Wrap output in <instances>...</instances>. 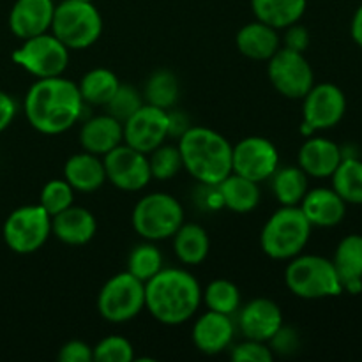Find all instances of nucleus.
Listing matches in <instances>:
<instances>
[{
	"label": "nucleus",
	"instance_id": "nucleus-1",
	"mask_svg": "<svg viewBox=\"0 0 362 362\" xmlns=\"http://www.w3.org/2000/svg\"><path fill=\"white\" fill-rule=\"evenodd\" d=\"M83 110L78 83L64 76L39 78L25 95L28 124L42 134H60L78 122Z\"/></svg>",
	"mask_w": 362,
	"mask_h": 362
},
{
	"label": "nucleus",
	"instance_id": "nucleus-2",
	"mask_svg": "<svg viewBox=\"0 0 362 362\" xmlns=\"http://www.w3.org/2000/svg\"><path fill=\"white\" fill-rule=\"evenodd\" d=\"M200 303V283L184 269H161L145 281V310L159 324L180 325L191 320Z\"/></svg>",
	"mask_w": 362,
	"mask_h": 362
},
{
	"label": "nucleus",
	"instance_id": "nucleus-3",
	"mask_svg": "<svg viewBox=\"0 0 362 362\" xmlns=\"http://www.w3.org/2000/svg\"><path fill=\"white\" fill-rule=\"evenodd\" d=\"M179 151L184 168L205 186H218L232 173V145L218 131L204 126L180 134Z\"/></svg>",
	"mask_w": 362,
	"mask_h": 362
},
{
	"label": "nucleus",
	"instance_id": "nucleus-4",
	"mask_svg": "<svg viewBox=\"0 0 362 362\" xmlns=\"http://www.w3.org/2000/svg\"><path fill=\"white\" fill-rule=\"evenodd\" d=\"M311 228L299 205H283L262 228V251L272 260H292L310 243Z\"/></svg>",
	"mask_w": 362,
	"mask_h": 362
},
{
	"label": "nucleus",
	"instance_id": "nucleus-5",
	"mask_svg": "<svg viewBox=\"0 0 362 362\" xmlns=\"http://www.w3.org/2000/svg\"><path fill=\"white\" fill-rule=\"evenodd\" d=\"M285 283L300 299H327L343 293V283L332 260L318 255H297L285 269Z\"/></svg>",
	"mask_w": 362,
	"mask_h": 362
},
{
	"label": "nucleus",
	"instance_id": "nucleus-6",
	"mask_svg": "<svg viewBox=\"0 0 362 362\" xmlns=\"http://www.w3.org/2000/svg\"><path fill=\"white\" fill-rule=\"evenodd\" d=\"M49 30L69 49H85L101 37L103 18L94 2L62 0L53 11Z\"/></svg>",
	"mask_w": 362,
	"mask_h": 362
},
{
	"label": "nucleus",
	"instance_id": "nucleus-7",
	"mask_svg": "<svg viewBox=\"0 0 362 362\" xmlns=\"http://www.w3.org/2000/svg\"><path fill=\"white\" fill-rule=\"evenodd\" d=\"M134 232L145 240H165L175 235L184 223V209L175 197L168 193L145 194L134 205L131 214Z\"/></svg>",
	"mask_w": 362,
	"mask_h": 362
},
{
	"label": "nucleus",
	"instance_id": "nucleus-8",
	"mask_svg": "<svg viewBox=\"0 0 362 362\" xmlns=\"http://www.w3.org/2000/svg\"><path fill=\"white\" fill-rule=\"evenodd\" d=\"M145 310V283L131 272H120L105 283L98 296V311L110 324H124Z\"/></svg>",
	"mask_w": 362,
	"mask_h": 362
},
{
	"label": "nucleus",
	"instance_id": "nucleus-9",
	"mask_svg": "<svg viewBox=\"0 0 362 362\" xmlns=\"http://www.w3.org/2000/svg\"><path fill=\"white\" fill-rule=\"evenodd\" d=\"M2 233L13 253L32 255L52 235V216L41 205H23L7 216Z\"/></svg>",
	"mask_w": 362,
	"mask_h": 362
},
{
	"label": "nucleus",
	"instance_id": "nucleus-10",
	"mask_svg": "<svg viewBox=\"0 0 362 362\" xmlns=\"http://www.w3.org/2000/svg\"><path fill=\"white\" fill-rule=\"evenodd\" d=\"M13 60L35 78L62 76L69 66V48L53 34H39L23 39L14 49Z\"/></svg>",
	"mask_w": 362,
	"mask_h": 362
},
{
	"label": "nucleus",
	"instance_id": "nucleus-11",
	"mask_svg": "<svg viewBox=\"0 0 362 362\" xmlns=\"http://www.w3.org/2000/svg\"><path fill=\"white\" fill-rule=\"evenodd\" d=\"M269 80L272 87L288 99H303L315 85V74L304 53L279 48L269 59Z\"/></svg>",
	"mask_w": 362,
	"mask_h": 362
},
{
	"label": "nucleus",
	"instance_id": "nucleus-12",
	"mask_svg": "<svg viewBox=\"0 0 362 362\" xmlns=\"http://www.w3.org/2000/svg\"><path fill=\"white\" fill-rule=\"evenodd\" d=\"M303 131L331 129L338 126L346 112V98L334 83H318L303 98Z\"/></svg>",
	"mask_w": 362,
	"mask_h": 362
},
{
	"label": "nucleus",
	"instance_id": "nucleus-13",
	"mask_svg": "<svg viewBox=\"0 0 362 362\" xmlns=\"http://www.w3.org/2000/svg\"><path fill=\"white\" fill-rule=\"evenodd\" d=\"M106 180L122 191H140L151 182L152 173L148 156L127 144L117 145L103 156Z\"/></svg>",
	"mask_w": 362,
	"mask_h": 362
},
{
	"label": "nucleus",
	"instance_id": "nucleus-14",
	"mask_svg": "<svg viewBox=\"0 0 362 362\" xmlns=\"http://www.w3.org/2000/svg\"><path fill=\"white\" fill-rule=\"evenodd\" d=\"M279 168L278 148L264 136L243 138L232 148V172L260 184Z\"/></svg>",
	"mask_w": 362,
	"mask_h": 362
},
{
	"label": "nucleus",
	"instance_id": "nucleus-15",
	"mask_svg": "<svg viewBox=\"0 0 362 362\" xmlns=\"http://www.w3.org/2000/svg\"><path fill=\"white\" fill-rule=\"evenodd\" d=\"M122 126L124 144L148 156L154 148L165 144L166 136H170L168 110L145 103Z\"/></svg>",
	"mask_w": 362,
	"mask_h": 362
},
{
	"label": "nucleus",
	"instance_id": "nucleus-16",
	"mask_svg": "<svg viewBox=\"0 0 362 362\" xmlns=\"http://www.w3.org/2000/svg\"><path fill=\"white\" fill-rule=\"evenodd\" d=\"M281 325V310L271 299H253L239 311V329L246 339L269 343Z\"/></svg>",
	"mask_w": 362,
	"mask_h": 362
},
{
	"label": "nucleus",
	"instance_id": "nucleus-17",
	"mask_svg": "<svg viewBox=\"0 0 362 362\" xmlns=\"http://www.w3.org/2000/svg\"><path fill=\"white\" fill-rule=\"evenodd\" d=\"M55 4L53 0H16L9 13V28L21 41L49 30Z\"/></svg>",
	"mask_w": 362,
	"mask_h": 362
},
{
	"label": "nucleus",
	"instance_id": "nucleus-18",
	"mask_svg": "<svg viewBox=\"0 0 362 362\" xmlns=\"http://www.w3.org/2000/svg\"><path fill=\"white\" fill-rule=\"evenodd\" d=\"M299 207L311 226H318V228L338 226L346 216V202L332 187L308 189Z\"/></svg>",
	"mask_w": 362,
	"mask_h": 362
},
{
	"label": "nucleus",
	"instance_id": "nucleus-19",
	"mask_svg": "<svg viewBox=\"0 0 362 362\" xmlns=\"http://www.w3.org/2000/svg\"><path fill=\"white\" fill-rule=\"evenodd\" d=\"M233 334H235V325L230 315L207 311L194 322L193 343L205 356H216L228 349Z\"/></svg>",
	"mask_w": 362,
	"mask_h": 362
},
{
	"label": "nucleus",
	"instance_id": "nucleus-20",
	"mask_svg": "<svg viewBox=\"0 0 362 362\" xmlns=\"http://www.w3.org/2000/svg\"><path fill=\"white\" fill-rule=\"evenodd\" d=\"M299 166L308 177L327 179L334 173L343 159V151L329 138H308L299 151Z\"/></svg>",
	"mask_w": 362,
	"mask_h": 362
},
{
	"label": "nucleus",
	"instance_id": "nucleus-21",
	"mask_svg": "<svg viewBox=\"0 0 362 362\" xmlns=\"http://www.w3.org/2000/svg\"><path fill=\"white\" fill-rule=\"evenodd\" d=\"M98 232L94 214L83 207L71 205L52 218V233L67 246H83L90 243Z\"/></svg>",
	"mask_w": 362,
	"mask_h": 362
},
{
	"label": "nucleus",
	"instance_id": "nucleus-22",
	"mask_svg": "<svg viewBox=\"0 0 362 362\" xmlns=\"http://www.w3.org/2000/svg\"><path fill=\"white\" fill-rule=\"evenodd\" d=\"M124 141V126L122 122L112 115H98L88 119L81 126L80 144L83 151L95 156L108 154L112 148Z\"/></svg>",
	"mask_w": 362,
	"mask_h": 362
},
{
	"label": "nucleus",
	"instance_id": "nucleus-23",
	"mask_svg": "<svg viewBox=\"0 0 362 362\" xmlns=\"http://www.w3.org/2000/svg\"><path fill=\"white\" fill-rule=\"evenodd\" d=\"M64 179L74 191L94 193L106 180L105 165L99 156L83 151L67 159L64 165Z\"/></svg>",
	"mask_w": 362,
	"mask_h": 362
},
{
	"label": "nucleus",
	"instance_id": "nucleus-24",
	"mask_svg": "<svg viewBox=\"0 0 362 362\" xmlns=\"http://www.w3.org/2000/svg\"><path fill=\"white\" fill-rule=\"evenodd\" d=\"M343 290L359 293L362 290V235L350 233L339 240L332 258Z\"/></svg>",
	"mask_w": 362,
	"mask_h": 362
},
{
	"label": "nucleus",
	"instance_id": "nucleus-25",
	"mask_svg": "<svg viewBox=\"0 0 362 362\" xmlns=\"http://www.w3.org/2000/svg\"><path fill=\"white\" fill-rule=\"evenodd\" d=\"M235 45L244 57L251 60H269L279 46L278 30L262 21H251L237 32Z\"/></svg>",
	"mask_w": 362,
	"mask_h": 362
},
{
	"label": "nucleus",
	"instance_id": "nucleus-26",
	"mask_svg": "<svg viewBox=\"0 0 362 362\" xmlns=\"http://www.w3.org/2000/svg\"><path fill=\"white\" fill-rule=\"evenodd\" d=\"M219 198L228 211L237 214H247L260 204V187L255 180L246 179L237 173H230L218 184Z\"/></svg>",
	"mask_w": 362,
	"mask_h": 362
},
{
	"label": "nucleus",
	"instance_id": "nucleus-27",
	"mask_svg": "<svg viewBox=\"0 0 362 362\" xmlns=\"http://www.w3.org/2000/svg\"><path fill=\"white\" fill-rule=\"evenodd\" d=\"M308 0H251L255 18L276 30L297 23L304 16Z\"/></svg>",
	"mask_w": 362,
	"mask_h": 362
},
{
	"label": "nucleus",
	"instance_id": "nucleus-28",
	"mask_svg": "<svg viewBox=\"0 0 362 362\" xmlns=\"http://www.w3.org/2000/svg\"><path fill=\"white\" fill-rule=\"evenodd\" d=\"M173 251L182 264L200 265L211 251L209 233L197 223H182L173 235Z\"/></svg>",
	"mask_w": 362,
	"mask_h": 362
},
{
	"label": "nucleus",
	"instance_id": "nucleus-29",
	"mask_svg": "<svg viewBox=\"0 0 362 362\" xmlns=\"http://www.w3.org/2000/svg\"><path fill=\"white\" fill-rule=\"evenodd\" d=\"M119 87L120 81L117 74L106 67H94L88 73H85L78 83L83 103L95 106L108 105Z\"/></svg>",
	"mask_w": 362,
	"mask_h": 362
},
{
	"label": "nucleus",
	"instance_id": "nucleus-30",
	"mask_svg": "<svg viewBox=\"0 0 362 362\" xmlns=\"http://www.w3.org/2000/svg\"><path fill=\"white\" fill-rule=\"evenodd\" d=\"M272 193L281 205H299L310 189L308 175L300 166H285L272 173Z\"/></svg>",
	"mask_w": 362,
	"mask_h": 362
},
{
	"label": "nucleus",
	"instance_id": "nucleus-31",
	"mask_svg": "<svg viewBox=\"0 0 362 362\" xmlns=\"http://www.w3.org/2000/svg\"><path fill=\"white\" fill-rule=\"evenodd\" d=\"M332 189L352 205L362 204V161L357 158H345L331 175Z\"/></svg>",
	"mask_w": 362,
	"mask_h": 362
},
{
	"label": "nucleus",
	"instance_id": "nucleus-32",
	"mask_svg": "<svg viewBox=\"0 0 362 362\" xmlns=\"http://www.w3.org/2000/svg\"><path fill=\"white\" fill-rule=\"evenodd\" d=\"M180 95V85L175 74L168 69H159L151 74L145 83L144 99L147 105L170 110L177 105Z\"/></svg>",
	"mask_w": 362,
	"mask_h": 362
},
{
	"label": "nucleus",
	"instance_id": "nucleus-33",
	"mask_svg": "<svg viewBox=\"0 0 362 362\" xmlns=\"http://www.w3.org/2000/svg\"><path fill=\"white\" fill-rule=\"evenodd\" d=\"M202 300H205L209 311L216 313L230 315L240 310V292L239 286L230 279H214L207 285V288L202 292Z\"/></svg>",
	"mask_w": 362,
	"mask_h": 362
},
{
	"label": "nucleus",
	"instance_id": "nucleus-34",
	"mask_svg": "<svg viewBox=\"0 0 362 362\" xmlns=\"http://www.w3.org/2000/svg\"><path fill=\"white\" fill-rule=\"evenodd\" d=\"M163 269V255L154 243L147 240L133 247L127 260V272L138 278L140 281H148L152 276L158 274Z\"/></svg>",
	"mask_w": 362,
	"mask_h": 362
},
{
	"label": "nucleus",
	"instance_id": "nucleus-35",
	"mask_svg": "<svg viewBox=\"0 0 362 362\" xmlns=\"http://www.w3.org/2000/svg\"><path fill=\"white\" fill-rule=\"evenodd\" d=\"M148 156H151L148 158L151 173L158 180L173 179L184 168L179 147H173V145H159Z\"/></svg>",
	"mask_w": 362,
	"mask_h": 362
},
{
	"label": "nucleus",
	"instance_id": "nucleus-36",
	"mask_svg": "<svg viewBox=\"0 0 362 362\" xmlns=\"http://www.w3.org/2000/svg\"><path fill=\"white\" fill-rule=\"evenodd\" d=\"M73 202L74 189L69 186V182L66 179H53L49 182H46L45 187H42L39 205L53 218L55 214L71 207Z\"/></svg>",
	"mask_w": 362,
	"mask_h": 362
},
{
	"label": "nucleus",
	"instance_id": "nucleus-37",
	"mask_svg": "<svg viewBox=\"0 0 362 362\" xmlns=\"http://www.w3.org/2000/svg\"><path fill=\"white\" fill-rule=\"evenodd\" d=\"M144 105V98H141L140 92H138L136 88L131 87V85H120V87L117 88L115 95H113V98L110 99L108 105H106V108H108V115L115 117L119 122L124 124Z\"/></svg>",
	"mask_w": 362,
	"mask_h": 362
},
{
	"label": "nucleus",
	"instance_id": "nucleus-38",
	"mask_svg": "<svg viewBox=\"0 0 362 362\" xmlns=\"http://www.w3.org/2000/svg\"><path fill=\"white\" fill-rule=\"evenodd\" d=\"M94 361L98 362H131L134 359V350L129 339L122 336H108L103 338L92 349Z\"/></svg>",
	"mask_w": 362,
	"mask_h": 362
},
{
	"label": "nucleus",
	"instance_id": "nucleus-39",
	"mask_svg": "<svg viewBox=\"0 0 362 362\" xmlns=\"http://www.w3.org/2000/svg\"><path fill=\"white\" fill-rule=\"evenodd\" d=\"M232 361L235 362H272L274 352L267 343L246 339L232 349Z\"/></svg>",
	"mask_w": 362,
	"mask_h": 362
},
{
	"label": "nucleus",
	"instance_id": "nucleus-40",
	"mask_svg": "<svg viewBox=\"0 0 362 362\" xmlns=\"http://www.w3.org/2000/svg\"><path fill=\"white\" fill-rule=\"evenodd\" d=\"M59 361L60 362H92L94 361V352L92 346H88L85 341L80 339H73L62 345L59 350Z\"/></svg>",
	"mask_w": 362,
	"mask_h": 362
},
{
	"label": "nucleus",
	"instance_id": "nucleus-41",
	"mask_svg": "<svg viewBox=\"0 0 362 362\" xmlns=\"http://www.w3.org/2000/svg\"><path fill=\"white\" fill-rule=\"evenodd\" d=\"M272 345V352L283 354V356H290V354L296 352V349L299 346V338H297V332L290 327H283L276 332L274 336L269 341Z\"/></svg>",
	"mask_w": 362,
	"mask_h": 362
},
{
	"label": "nucleus",
	"instance_id": "nucleus-42",
	"mask_svg": "<svg viewBox=\"0 0 362 362\" xmlns=\"http://www.w3.org/2000/svg\"><path fill=\"white\" fill-rule=\"evenodd\" d=\"M308 46H310V32H308L306 27L299 25V21L286 27L285 48L304 53L308 49Z\"/></svg>",
	"mask_w": 362,
	"mask_h": 362
},
{
	"label": "nucleus",
	"instance_id": "nucleus-43",
	"mask_svg": "<svg viewBox=\"0 0 362 362\" xmlns=\"http://www.w3.org/2000/svg\"><path fill=\"white\" fill-rule=\"evenodd\" d=\"M16 117V103L7 92L0 90V133L13 124Z\"/></svg>",
	"mask_w": 362,
	"mask_h": 362
},
{
	"label": "nucleus",
	"instance_id": "nucleus-44",
	"mask_svg": "<svg viewBox=\"0 0 362 362\" xmlns=\"http://www.w3.org/2000/svg\"><path fill=\"white\" fill-rule=\"evenodd\" d=\"M350 32H352V37L354 41H356V45L362 48V4L357 7L356 14H354L352 25H350Z\"/></svg>",
	"mask_w": 362,
	"mask_h": 362
},
{
	"label": "nucleus",
	"instance_id": "nucleus-45",
	"mask_svg": "<svg viewBox=\"0 0 362 362\" xmlns=\"http://www.w3.org/2000/svg\"><path fill=\"white\" fill-rule=\"evenodd\" d=\"M81 2H94V0H81Z\"/></svg>",
	"mask_w": 362,
	"mask_h": 362
}]
</instances>
